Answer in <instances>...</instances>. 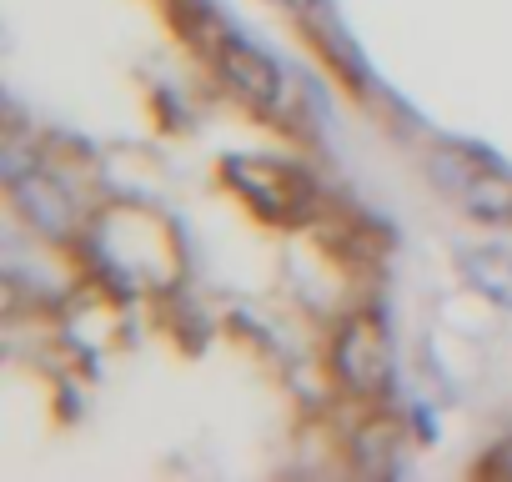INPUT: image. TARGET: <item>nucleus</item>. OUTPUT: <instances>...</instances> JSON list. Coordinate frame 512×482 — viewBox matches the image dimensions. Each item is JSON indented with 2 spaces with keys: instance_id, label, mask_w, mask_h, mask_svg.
<instances>
[{
  "instance_id": "obj_4",
  "label": "nucleus",
  "mask_w": 512,
  "mask_h": 482,
  "mask_svg": "<svg viewBox=\"0 0 512 482\" xmlns=\"http://www.w3.org/2000/svg\"><path fill=\"white\" fill-rule=\"evenodd\" d=\"M226 171H231V181H236L256 206H262V211H277V216L297 211V201L307 196L302 176H292V171L277 166V161H231Z\"/></svg>"
},
{
  "instance_id": "obj_1",
  "label": "nucleus",
  "mask_w": 512,
  "mask_h": 482,
  "mask_svg": "<svg viewBox=\"0 0 512 482\" xmlns=\"http://www.w3.org/2000/svg\"><path fill=\"white\" fill-rule=\"evenodd\" d=\"M332 362H337V377H342L357 397H382L387 382H392V352H387V337H382V327L367 322V317H357V322L342 327Z\"/></svg>"
},
{
  "instance_id": "obj_5",
  "label": "nucleus",
  "mask_w": 512,
  "mask_h": 482,
  "mask_svg": "<svg viewBox=\"0 0 512 482\" xmlns=\"http://www.w3.org/2000/svg\"><path fill=\"white\" fill-rule=\"evenodd\" d=\"M462 272H467V282L487 302L512 307V257H502V252H467L462 257Z\"/></svg>"
},
{
  "instance_id": "obj_3",
  "label": "nucleus",
  "mask_w": 512,
  "mask_h": 482,
  "mask_svg": "<svg viewBox=\"0 0 512 482\" xmlns=\"http://www.w3.org/2000/svg\"><path fill=\"white\" fill-rule=\"evenodd\" d=\"M11 191H16V206H21V216L36 226V231H46V236H66L71 231V221H76V211H71V196L46 176V171H16L11 176Z\"/></svg>"
},
{
  "instance_id": "obj_2",
  "label": "nucleus",
  "mask_w": 512,
  "mask_h": 482,
  "mask_svg": "<svg viewBox=\"0 0 512 482\" xmlns=\"http://www.w3.org/2000/svg\"><path fill=\"white\" fill-rule=\"evenodd\" d=\"M221 71H226V81L251 101V106H262V111H277L282 106V71L256 51V46H246V41H231L226 36V46H221Z\"/></svg>"
}]
</instances>
